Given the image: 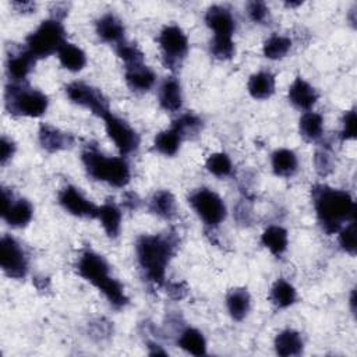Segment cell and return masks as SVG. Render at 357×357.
<instances>
[{
    "label": "cell",
    "instance_id": "cell-10",
    "mask_svg": "<svg viewBox=\"0 0 357 357\" xmlns=\"http://www.w3.org/2000/svg\"><path fill=\"white\" fill-rule=\"evenodd\" d=\"M103 121L109 138L114 142L121 155L126 156L137 151L139 145V137L124 120L112 114L110 112L103 117Z\"/></svg>",
    "mask_w": 357,
    "mask_h": 357
},
{
    "label": "cell",
    "instance_id": "cell-24",
    "mask_svg": "<svg viewBox=\"0 0 357 357\" xmlns=\"http://www.w3.org/2000/svg\"><path fill=\"white\" fill-rule=\"evenodd\" d=\"M248 92L254 99H266L275 92V77L268 71H259L250 77Z\"/></svg>",
    "mask_w": 357,
    "mask_h": 357
},
{
    "label": "cell",
    "instance_id": "cell-19",
    "mask_svg": "<svg viewBox=\"0 0 357 357\" xmlns=\"http://www.w3.org/2000/svg\"><path fill=\"white\" fill-rule=\"evenodd\" d=\"M155 81H156L155 73L144 63L126 67V82L131 88V91L146 92L153 86Z\"/></svg>",
    "mask_w": 357,
    "mask_h": 357
},
{
    "label": "cell",
    "instance_id": "cell-27",
    "mask_svg": "<svg viewBox=\"0 0 357 357\" xmlns=\"http://www.w3.org/2000/svg\"><path fill=\"white\" fill-rule=\"evenodd\" d=\"M298 166L297 156L293 151L282 148L273 152L272 155V169L276 176L290 177L296 173Z\"/></svg>",
    "mask_w": 357,
    "mask_h": 357
},
{
    "label": "cell",
    "instance_id": "cell-37",
    "mask_svg": "<svg viewBox=\"0 0 357 357\" xmlns=\"http://www.w3.org/2000/svg\"><path fill=\"white\" fill-rule=\"evenodd\" d=\"M116 53L126 63V67L142 64L144 61L142 52L134 43H128L126 40L116 45Z\"/></svg>",
    "mask_w": 357,
    "mask_h": 357
},
{
    "label": "cell",
    "instance_id": "cell-22",
    "mask_svg": "<svg viewBox=\"0 0 357 357\" xmlns=\"http://www.w3.org/2000/svg\"><path fill=\"white\" fill-rule=\"evenodd\" d=\"M275 350L282 357L298 356L303 351V339L298 332L284 329L275 337Z\"/></svg>",
    "mask_w": 357,
    "mask_h": 357
},
{
    "label": "cell",
    "instance_id": "cell-32",
    "mask_svg": "<svg viewBox=\"0 0 357 357\" xmlns=\"http://www.w3.org/2000/svg\"><path fill=\"white\" fill-rule=\"evenodd\" d=\"M181 141H183L181 135L173 127H170L169 130H165L155 137L153 145L158 152L166 156H173L178 151Z\"/></svg>",
    "mask_w": 357,
    "mask_h": 357
},
{
    "label": "cell",
    "instance_id": "cell-29",
    "mask_svg": "<svg viewBox=\"0 0 357 357\" xmlns=\"http://www.w3.org/2000/svg\"><path fill=\"white\" fill-rule=\"evenodd\" d=\"M178 346L192 356L206 354V342L204 335L194 328H187L178 337Z\"/></svg>",
    "mask_w": 357,
    "mask_h": 357
},
{
    "label": "cell",
    "instance_id": "cell-35",
    "mask_svg": "<svg viewBox=\"0 0 357 357\" xmlns=\"http://www.w3.org/2000/svg\"><path fill=\"white\" fill-rule=\"evenodd\" d=\"M99 290L105 294L110 305H113L114 308H121L128 303V297L126 296L123 286L119 280L113 278H110Z\"/></svg>",
    "mask_w": 357,
    "mask_h": 357
},
{
    "label": "cell",
    "instance_id": "cell-4",
    "mask_svg": "<svg viewBox=\"0 0 357 357\" xmlns=\"http://www.w3.org/2000/svg\"><path fill=\"white\" fill-rule=\"evenodd\" d=\"M47 105L49 100L45 93L21 82H13L6 88V107L13 114L39 117L46 112Z\"/></svg>",
    "mask_w": 357,
    "mask_h": 357
},
{
    "label": "cell",
    "instance_id": "cell-21",
    "mask_svg": "<svg viewBox=\"0 0 357 357\" xmlns=\"http://www.w3.org/2000/svg\"><path fill=\"white\" fill-rule=\"evenodd\" d=\"M96 218L100 220V223L109 237L114 238L119 236L120 227H121V211L114 202L107 201L100 208H98Z\"/></svg>",
    "mask_w": 357,
    "mask_h": 357
},
{
    "label": "cell",
    "instance_id": "cell-14",
    "mask_svg": "<svg viewBox=\"0 0 357 357\" xmlns=\"http://www.w3.org/2000/svg\"><path fill=\"white\" fill-rule=\"evenodd\" d=\"M206 25L213 31V36L231 38L234 31V18L231 13L222 6H212L205 14Z\"/></svg>",
    "mask_w": 357,
    "mask_h": 357
},
{
    "label": "cell",
    "instance_id": "cell-31",
    "mask_svg": "<svg viewBox=\"0 0 357 357\" xmlns=\"http://www.w3.org/2000/svg\"><path fill=\"white\" fill-rule=\"evenodd\" d=\"M269 297H271V301L278 308H286V307H290L296 301L297 293H296V289L293 287V284H290L287 280L280 278L273 283Z\"/></svg>",
    "mask_w": 357,
    "mask_h": 357
},
{
    "label": "cell",
    "instance_id": "cell-11",
    "mask_svg": "<svg viewBox=\"0 0 357 357\" xmlns=\"http://www.w3.org/2000/svg\"><path fill=\"white\" fill-rule=\"evenodd\" d=\"M77 269L81 278L98 289H100L110 279L107 262L102 255L93 251H86L81 255Z\"/></svg>",
    "mask_w": 357,
    "mask_h": 357
},
{
    "label": "cell",
    "instance_id": "cell-1",
    "mask_svg": "<svg viewBox=\"0 0 357 357\" xmlns=\"http://www.w3.org/2000/svg\"><path fill=\"white\" fill-rule=\"evenodd\" d=\"M312 202L317 218L328 234L339 231L344 222L354 220L356 204L346 191L317 184L312 187Z\"/></svg>",
    "mask_w": 357,
    "mask_h": 357
},
{
    "label": "cell",
    "instance_id": "cell-18",
    "mask_svg": "<svg viewBox=\"0 0 357 357\" xmlns=\"http://www.w3.org/2000/svg\"><path fill=\"white\" fill-rule=\"evenodd\" d=\"M96 33L103 42L119 45L124 40V25L114 14L107 13L96 21Z\"/></svg>",
    "mask_w": 357,
    "mask_h": 357
},
{
    "label": "cell",
    "instance_id": "cell-3",
    "mask_svg": "<svg viewBox=\"0 0 357 357\" xmlns=\"http://www.w3.org/2000/svg\"><path fill=\"white\" fill-rule=\"evenodd\" d=\"M82 163L95 180L114 187H124L130 181V169L123 158H107L96 148H86L82 152Z\"/></svg>",
    "mask_w": 357,
    "mask_h": 357
},
{
    "label": "cell",
    "instance_id": "cell-15",
    "mask_svg": "<svg viewBox=\"0 0 357 357\" xmlns=\"http://www.w3.org/2000/svg\"><path fill=\"white\" fill-rule=\"evenodd\" d=\"M36 59L26 50L13 52L7 59V74L13 82H22L31 73Z\"/></svg>",
    "mask_w": 357,
    "mask_h": 357
},
{
    "label": "cell",
    "instance_id": "cell-28",
    "mask_svg": "<svg viewBox=\"0 0 357 357\" xmlns=\"http://www.w3.org/2000/svg\"><path fill=\"white\" fill-rule=\"evenodd\" d=\"M261 241L273 255L279 257L287 248V243H289L287 231L280 226H269L268 229L264 230L261 236Z\"/></svg>",
    "mask_w": 357,
    "mask_h": 357
},
{
    "label": "cell",
    "instance_id": "cell-8",
    "mask_svg": "<svg viewBox=\"0 0 357 357\" xmlns=\"http://www.w3.org/2000/svg\"><path fill=\"white\" fill-rule=\"evenodd\" d=\"M66 92L71 102L89 109L93 114L102 119L110 113L107 99L103 96V93L88 84L71 82L66 86Z\"/></svg>",
    "mask_w": 357,
    "mask_h": 357
},
{
    "label": "cell",
    "instance_id": "cell-38",
    "mask_svg": "<svg viewBox=\"0 0 357 357\" xmlns=\"http://www.w3.org/2000/svg\"><path fill=\"white\" fill-rule=\"evenodd\" d=\"M211 53L219 60L231 59V56L234 54L233 39L226 36H213L211 42Z\"/></svg>",
    "mask_w": 357,
    "mask_h": 357
},
{
    "label": "cell",
    "instance_id": "cell-26",
    "mask_svg": "<svg viewBox=\"0 0 357 357\" xmlns=\"http://www.w3.org/2000/svg\"><path fill=\"white\" fill-rule=\"evenodd\" d=\"M61 66L70 71H79L86 64V56L84 50L73 43L66 42L57 52Z\"/></svg>",
    "mask_w": 357,
    "mask_h": 357
},
{
    "label": "cell",
    "instance_id": "cell-45",
    "mask_svg": "<svg viewBox=\"0 0 357 357\" xmlns=\"http://www.w3.org/2000/svg\"><path fill=\"white\" fill-rule=\"evenodd\" d=\"M13 4H14V6H17V7H20V10H24V11H31V10H32V7L35 8V4H32V3H21V1H14Z\"/></svg>",
    "mask_w": 357,
    "mask_h": 357
},
{
    "label": "cell",
    "instance_id": "cell-7",
    "mask_svg": "<svg viewBox=\"0 0 357 357\" xmlns=\"http://www.w3.org/2000/svg\"><path fill=\"white\" fill-rule=\"evenodd\" d=\"M159 45L166 67L176 68L188 52V39L177 25H166L159 33Z\"/></svg>",
    "mask_w": 357,
    "mask_h": 357
},
{
    "label": "cell",
    "instance_id": "cell-46",
    "mask_svg": "<svg viewBox=\"0 0 357 357\" xmlns=\"http://www.w3.org/2000/svg\"><path fill=\"white\" fill-rule=\"evenodd\" d=\"M354 304H356V291L353 290V291H351V297H350V305H351V311H353V312L356 311Z\"/></svg>",
    "mask_w": 357,
    "mask_h": 357
},
{
    "label": "cell",
    "instance_id": "cell-39",
    "mask_svg": "<svg viewBox=\"0 0 357 357\" xmlns=\"http://www.w3.org/2000/svg\"><path fill=\"white\" fill-rule=\"evenodd\" d=\"M339 244L346 252H349L351 255L356 254L357 245H356V223H354V220H350L349 225H346L344 227L340 229Z\"/></svg>",
    "mask_w": 357,
    "mask_h": 357
},
{
    "label": "cell",
    "instance_id": "cell-16",
    "mask_svg": "<svg viewBox=\"0 0 357 357\" xmlns=\"http://www.w3.org/2000/svg\"><path fill=\"white\" fill-rule=\"evenodd\" d=\"M289 100L301 110H310L318 100V93L304 78L297 77L289 88Z\"/></svg>",
    "mask_w": 357,
    "mask_h": 357
},
{
    "label": "cell",
    "instance_id": "cell-6",
    "mask_svg": "<svg viewBox=\"0 0 357 357\" xmlns=\"http://www.w3.org/2000/svg\"><path fill=\"white\" fill-rule=\"evenodd\" d=\"M188 202L202 222L208 226H218L226 218V205L223 199L208 188H199L194 191Z\"/></svg>",
    "mask_w": 357,
    "mask_h": 357
},
{
    "label": "cell",
    "instance_id": "cell-12",
    "mask_svg": "<svg viewBox=\"0 0 357 357\" xmlns=\"http://www.w3.org/2000/svg\"><path fill=\"white\" fill-rule=\"evenodd\" d=\"M3 199V219L13 227H22L29 223L33 215V208L26 199L13 201V194L7 188L1 190Z\"/></svg>",
    "mask_w": 357,
    "mask_h": 357
},
{
    "label": "cell",
    "instance_id": "cell-33",
    "mask_svg": "<svg viewBox=\"0 0 357 357\" xmlns=\"http://www.w3.org/2000/svg\"><path fill=\"white\" fill-rule=\"evenodd\" d=\"M290 47H291V40L287 36L272 35L265 40L262 50L265 57L271 60H278L284 57L290 50Z\"/></svg>",
    "mask_w": 357,
    "mask_h": 357
},
{
    "label": "cell",
    "instance_id": "cell-23",
    "mask_svg": "<svg viewBox=\"0 0 357 357\" xmlns=\"http://www.w3.org/2000/svg\"><path fill=\"white\" fill-rule=\"evenodd\" d=\"M227 311L233 319L241 321L250 311L251 297L247 289H233L226 297Z\"/></svg>",
    "mask_w": 357,
    "mask_h": 357
},
{
    "label": "cell",
    "instance_id": "cell-2",
    "mask_svg": "<svg viewBox=\"0 0 357 357\" xmlns=\"http://www.w3.org/2000/svg\"><path fill=\"white\" fill-rule=\"evenodd\" d=\"M177 237L174 233L141 236L137 240V258L145 278L155 284H163L166 268L174 255Z\"/></svg>",
    "mask_w": 357,
    "mask_h": 357
},
{
    "label": "cell",
    "instance_id": "cell-40",
    "mask_svg": "<svg viewBox=\"0 0 357 357\" xmlns=\"http://www.w3.org/2000/svg\"><path fill=\"white\" fill-rule=\"evenodd\" d=\"M314 165L321 176H326L333 170V159L332 155L326 149H318L314 156Z\"/></svg>",
    "mask_w": 357,
    "mask_h": 357
},
{
    "label": "cell",
    "instance_id": "cell-41",
    "mask_svg": "<svg viewBox=\"0 0 357 357\" xmlns=\"http://www.w3.org/2000/svg\"><path fill=\"white\" fill-rule=\"evenodd\" d=\"M247 13L254 22L262 24L269 15V8L264 1H250L247 4Z\"/></svg>",
    "mask_w": 357,
    "mask_h": 357
},
{
    "label": "cell",
    "instance_id": "cell-43",
    "mask_svg": "<svg viewBox=\"0 0 357 357\" xmlns=\"http://www.w3.org/2000/svg\"><path fill=\"white\" fill-rule=\"evenodd\" d=\"M15 152V145L11 139H8L7 137H1L0 139V163L6 165L8 159L13 158Z\"/></svg>",
    "mask_w": 357,
    "mask_h": 357
},
{
    "label": "cell",
    "instance_id": "cell-20",
    "mask_svg": "<svg viewBox=\"0 0 357 357\" xmlns=\"http://www.w3.org/2000/svg\"><path fill=\"white\" fill-rule=\"evenodd\" d=\"M159 103L167 112H177L183 105L180 82L176 77H167L159 89Z\"/></svg>",
    "mask_w": 357,
    "mask_h": 357
},
{
    "label": "cell",
    "instance_id": "cell-44",
    "mask_svg": "<svg viewBox=\"0 0 357 357\" xmlns=\"http://www.w3.org/2000/svg\"><path fill=\"white\" fill-rule=\"evenodd\" d=\"M166 291L169 293L170 297L180 300V298H183V297L187 294V286H185L184 282H180V283H178V282H176V283H169Z\"/></svg>",
    "mask_w": 357,
    "mask_h": 357
},
{
    "label": "cell",
    "instance_id": "cell-17",
    "mask_svg": "<svg viewBox=\"0 0 357 357\" xmlns=\"http://www.w3.org/2000/svg\"><path fill=\"white\" fill-rule=\"evenodd\" d=\"M39 142L47 152H57L70 148L74 144V137L53 126L43 124L39 128Z\"/></svg>",
    "mask_w": 357,
    "mask_h": 357
},
{
    "label": "cell",
    "instance_id": "cell-42",
    "mask_svg": "<svg viewBox=\"0 0 357 357\" xmlns=\"http://www.w3.org/2000/svg\"><path fill=\"white\" fill-rule=\"evenodd\" d=\"M356 134H357V119H356V110L351 109L343 116L342 139H354Z\"/></svg>",
    "mask_w": 357,
    "mask_h": 357
},
{
    "label": "cell",
    "instance_id": "cell-30",
    "mask_svg": "<svg viewBox=\"0 0 357 357\" xmlns=\"http://www.w3.org/2000/svg\"><path fill=\"white\" fill-rule=\"evenodd\" d=\"M298 128H300V134L307 141H317L318 138H321L324 131V119L319 113L305 112L300 117Z\"/></svg>",
    "mask_w": 357,
    "mask_h": 357
},
{
    "label": "cell",
    "instance_id": "cell-34",
    "mask_svg": "<svg viewBox=\"0 0 357 357\" xmlns=\"http://www.w3.org/2000/svg\"><path fill=\"white\" fill-rule=\"evenodd\" d=\"M172 127L181 135L183 139L192 138L201 131L202 120L194 113H184L177 120L173 121Z\"/></svg>",
    "mask_w": 357,
    "mask_h": 357
},
{
    "label": "cell",
    "instance_id": "cell-36",
    "mask_svg": "<svg viewBox=\"0 0 357 357\" xmlns=\"http://www.w3.org/2000/svg\"><path fill=\"white\" fill-rule=\"evenodd\" d=\"M205 167L209 173H212L216 177H226L231 173V160L226 153L218 152L212 153L205 163Z\"/></svg>",
    "mask_w": 357,
    "mask_h": 357
},
{
    "label": "cell",
    "instance_id": "cell-25",
    "mask_svg": "<svg viewBox=\"0 0 357 357\" xmlns=\"http://www.w3.org/2000/svg\"><path fill=\"white\" fill-rule=\"evenodd\" d=\"M176 199L167 190L156 191L149 201V211L163 219H172L176 215Z\"/></svg>",
    "mask_w": 357,
    "mask_h": 357
},
{
    "label": "cell",
    "instance_id": "cell-5",
    "mask_svg": "<svg viewBox=\"0 0 357 357\" xmlns=\"http://www.w3.org/2000/svg\"><path fill=\"white\" fill-rule=\"evenodd\" d=\"M66 43L64 28L56 18L42 21L40 25L26 36L25 49L35 57L43 59L56 52Z\"/></svg>",
    "mask_w": 357,
    "mask_h": 357
},
{
    "label": "cell",
    "instance_id": "cell-9",
    "mask_svg": "<svg viewBox=\"0 0 357 357\" xmlns=\"http://www.w3.org/2000/svg\"><path fill=\"white\" fill-rule=\"evenodd\" d=\"M0 265L4 273L14 279H22L28 271V261L21 245L10 236L0 240Z\"/></svg>",
    "mask_w": 357,
    "mask_h": 357
},
{
    "label": "cell",
    "instance_id": "cell-13",
    "mask_svg": "<svg viewBox=\"0 0 357 357\" xmlns=\"http://www.w3.org/2000/svg\"><path fill=\"white\" fill-rule=\"evenodd\" d=\"M60 205L71 215L79 218H96L98 206L85 198L78 188L73 185L64 187L59 194Z\"/></svg>",
    "mask_w": 357,
    "mask_h": 357
}]
</instances>
